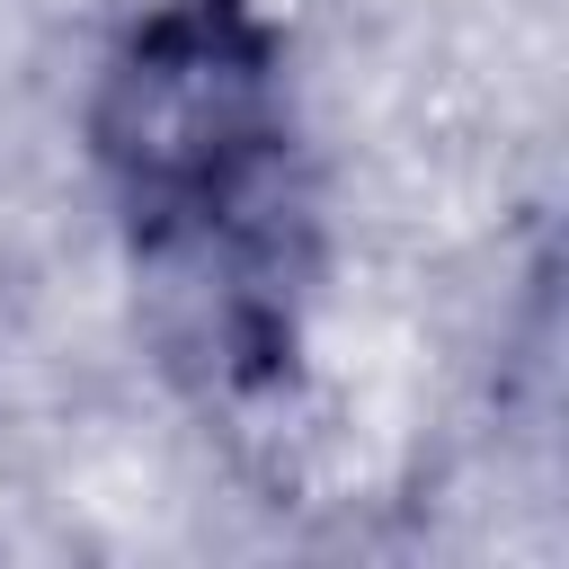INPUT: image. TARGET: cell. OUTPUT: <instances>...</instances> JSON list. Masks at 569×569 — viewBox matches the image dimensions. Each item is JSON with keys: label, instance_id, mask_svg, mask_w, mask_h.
I'll return each instance as SVG.
<instances>
[{"label": "cell", "instance_id": "obj_1", "mask_svg": "<svg viewBox=\"0 0 569 569\" xmlns=\"http://www.w3.org/2000/svg\"><path fill=\"white\" fill-rule=\"evenodd\" d=\"M80 142L151 249L240 240L284 169V53L204 0H160L98 53Z\"/></svg>", "mask_w": 569, "mask_h": 569}, {"label": "cell", "instance_id": "obj_2", "mask_svg": "<svg viewBox=\"0 0 569 569\" xmlns=\"http://www.w3.org/2000/svg\"><path fill=\"white\" fill-rule=\"evenodd\" d=\"M204 9H222L249 44H267V53H284V62H293V44L320 27V9H329V0H204Z\"/></svg>", "mask_w": 569, "mask_h": 569}]
</instances>
